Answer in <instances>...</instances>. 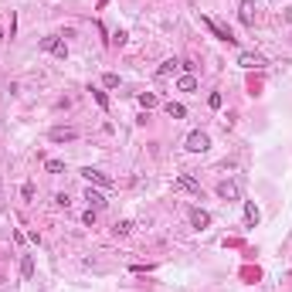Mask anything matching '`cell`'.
Segmentation results:
<instances>
[{
  "instance_id": "cell-1",
  "label": "cell",
  "mask_w": 292,
  "mask_h": 292,
  "mask_svg": "<svg viewBox=\"0 0 292 292\" xmlns=\"http://www.w3.org/2000/svg\"><path fill=\"white\" fill-rule=\"evenodd\" d=\"M200 24H204V27H207V31H211V34H214L217 41H228V44H234V41H238V38L231 34V31H228L224 24H217L214 17H200Z\"/></svg>"
},
{
  "instance_id": "cell-2",
  "label": "cell",
  "mask_w": 292,
  "mask_h": 292,
  "mask_svg": "<svg viewBox=\"0 0 292 292\" xmlns=\"http://www.w3.org/2000/svg\"><path fill=\"white\" fill-rule=\"evenodd\" d=\"M38 48L41 51H51V55H55V58H68V44H65V41H58V38H41L38 41Z\"/></svg>"
},
{
  "instance_id": "cell-3",
  "label": "cell",
  "mask_w": 292,
  "mask_h": 292,
  "mask_svg": "<svg viewBox=\"0 0 292 292\" xmlns=\"http://www.w3.org/2000/svg\"><path fill=\"white\" fill-rule=\"evenodd\" d=\"M187 150H191V153H204V150H211V136L200 133V129H194V133L187 136Z\"/></svg>"
},
{
  "instance_id": "cell-4",
  "label": "cell",
  "mask_w": 292,
  "mask_h": 292,
  "mask_svg": "<svg viewBox=\"0 0 292 292\" xmlns=\"http://www.w3.org/2000/svg\"><path fill=\"white\" fill-rule=\"evenodd\" d=\"M48 139H51V143H75L78 129H72V126H55V129L48 133Z\"/></svg>"
},
{
  "instance_id": "cell-5",
  "label": "cell",
  "mask_w": 292,
  "mask_h": 292,
  "mask_svg": "<svg viewBox=\"0 0 292 292\" xmlns=\"http://www.w3.org/2000/svg\"><path fill=\"white\" fill-rule=\"evenodd\" d=\"M255 0H241V7H238V17H241V24L245 27H255Z\"/></svg>"
},
{
  "instance_id": "cell-6",
  "label": "cell",
  "mask_w": 292,
  "mask_h": 292,
  "mask_svg": "<svg viewBox=\"0 0 292 292\" xmlns=\"http://www.w3.org/2000/svg\"><path fill=\"white\" fill-rule=\"evenodd\" d=\"M82 177H85L89 184H98V187H112V180L102 174V170H96V167H85V170H82Z\"/></svg>"
},
{
  "instance_id": "cell-7",
  "label": "cell",
  "mask_w": 292,
  "mask_h": 292,
  "mask_svg": "<svg viewBox=\"0 0 292 292\" xmlns=\"http://www.w3.org/2000/svg\"><path fill=\"white\" fill-rule=\"evenodd\" d=\"M187 217H191V224H194L197 231H204V228L211 224V214H207V211H200V207H191V211H187Z\"/></svg>"
},
{
  "instance_id": "cell-8",
  "label": "cell",
  "mask_w": 292,
  "mask_h": 292,
  "mask_svg": "<svg viewBox=\"0 0 292 292\" xmlns=\"http://www.w3.org/2000/svg\"><path fill=\"white\" fill-rule=\"evenodd\" d=\"M238 194H241V191H238V184H234V180L217 184V197H221V200H238Z\"/></svg>"
},
{
  "instance_id": "cell-9",
  "label": "cell",
  "mask_w": 292,
  "mask_h": 292,
  "mask_svg": "<svg viewBox=\"0 0 292 292\" xmlns=\"http://www.w3.org/2000/svg\"><path fill=\"white\" fill-rule=\"evenodd\" d=\"M238 65H241V68H262L265 58H262V55H252V51H241V55H238Z\"/></svg>"
},
{
  "instance_id": "cell-10",
  "label": "cell",
  "mask_w": 292,
  "mask_h": 292,
  "mask_svg": "<svg viewBox=\"0 0 292 292\" xmlns=\"http://www.w3.org/2000/svg\"><path fill=\"white\" fill-rule=\"evenodd\" d=\"M258 221H262V211L255 207V200H245V224H248V228H255Z\"/></svg>"
},
{
  "instance_id": "cell-11",
  "label": "cell",
  "mask_w": 292,
  "mask_h": 292,
  "mask_svg": "<svg viewBox=\"0 0 292 292\" xmlns=\"http://www.w3.org/2000/svg\"><path fill=\"white\" fill-rule=\"evenodd\" d=\"M177 68H184V65H180L177 58H167L160 68H156V75H160V78H170V75H177Z\"/></svg>"
},
{
  "instance_id": "cell-12",
  "label": "cell",
  "mask_w": 292,
  "mask_h": 292,
  "mask_svg": "<svg viewBox=\"0 0 292 292\" xmlns=\"http://www.w3.org/2000/svg\"><path fill=\"white\" fill-rule=\"evenodd\" d=\"M177 187H180V191H191V194L200 197V184H197V180H191V177H177Z\"/></svg>"
},
{
  "instance_id": "cell-13",
  "label": "cell",
  "mask_w": 292,
  "mask_h": 292,
  "mask_svg": "<svg viewBox=\"0 0 292 292\" xmlns=\"http://www.w3.org/2000/svg\"><path fill=\"white\" fill-rule=\"evenodd\" d=\"M177 89H180V92H197V78L194 75H180L177 78Z\"/></svg>"
},
{
  "instance_id": "cell-14",
  "label": "cell",
  "mask_w": 292,
  "mask_h": 292,
  "mask_svg": "<svg viewBox=\"0 0 292 292\" xmlns=\"http://www.w3.org/2000/svg\"><path fill=\"white\" fill-rule=\"evenodd\" d=\"M163 112H167L170 119H184V116H187V109H184L180 102H167V105H163Z\"/></svg>"
},
{
  "instance_id": "cell-15",
  "label": "cell",
  "mask_w": 292,
  "mask_h": 292,
  "mask_svg": "<svg viewBox=\"0 0 292 292\" xmlns=\"http://www.w3.org/2000/svg\"><path fill=\"white\" fill-rule=\"evenodd\" d=\"M85 200H89V207H92V211H98V207H102V204H105V197L98 194V191H92V187H89V191H85Z\"/></svg>"
},
{
  "instance_id": "cell-16",
  "label": "cell",
  "mask_w": 292,
  "mask_h": 292,
  "mask_svg": "<svg viewBox=\"0 0 292 292\" xmlns=\"http://www.w3.org/2000/svg\"><path fill=\"white\" fill-rule=\"evenodd\" d=\"M20 275L24 279H34V255H24L20 258Z\"/></svg>"
},
{
  "instance_id": "cell-17",
  "label": "cell",
  "mask_w": 292,
  "mask_h": 292,
  "mask_svg": "<svg viewBox=\"0 0 292 292\" xmlns=\"http://www.w3.org/2000/svg\"><path fill=\"white\" fill-rule=\"evenodd\" d=\"M89 92H92V98H96V102H98V109H105V112H109V96H105L102 89H96V85H92Z\"/></svg>"
},
{
  "instance_id": "cell-18",
  "label": "cell",
  "mask_w": 292,
  "mask_h": 292,
  "mask_svg": "<svg viewBox=\"0 0 292 292\" xmlns=\"http://www.w3.org/2000/svg\"><path fill=\"white\" fill-rule=\"evenodd\" d=\"M139 105H143V109H156V105H160V98H156L153 92H143V96H139Z\"/></svg>"
},
{
  "instance_id": "cell-19",
  "label": "cell",
  "mask_w": 292,
  "mask_h": 292,
  "mask_svg": "<svg viewBox=\"0 0 292 292\" xmlns=\"http://www.w3.org/2000/svg\"><path fill=\"white\" fill-rule=\"evenodd\" d=\"M44 170L48 174H65V163L61 160H44Z\"/></svg>"
},
{
  "instance_id": "cell-20",
  "label": "cell",
  "mask_w": 292,
  "mask_h": 292,
  "mask_svg": "<svg viewBox=\"0 0 292 292\" xmlns=\"http://www.w3.org/2000/svg\"><path fill=\"white\" fill-rule=\"evenodd\" d=\"M102 85H105V89H119V75L116 72H105V75H102Z\"/></svg>"
},
{
  "instance_id": "cell-21",
  "label": "cell",
  "mask_w": 292,
  "mask_h": 292,
  "mask_svg": "<svg viewBox=\"0 0 292 292\" xmlns=\"http://www.w3.org/2000/svg\"><path fill=\"white\" fill-rule=\"evenodd\" d=\"M207 105H211V109H221V105H224V96H221V92H211V96H207Z\"/></svg>"
},
{
  "instance_id": "cell-22",
  "label": "cell",
  "mask_w": 292,
  "mask_h": 292,
  "mask_svg": "<svg viewBox=\"0 0 292 292\" xmlns=\"http://www.w3.org/2000/svg\"><path fill=\"white\" fill-rule=\"evenodd\" d=\"M133 231V221H119L116 224V234H129Z\"/></svg>"
},
{
  "instance_id": "cell-23",
  "label": "cell",
  "mask_w": 292,
  "mask_h": 292,
  "mask_svg": "<svg viewBox=\"0 0 292 292\" xmlns=\"http://www.w3.org/2000/svg\"><path fill=\"white\" fill-rule=\"evenodd\" d=\"M112 44L122 48V44H126V31H116V34H112Z\"/></svg>"
},
{
  "instance_id": "cell-24",
  "label": "cell",
  "mask_w": 292,
  "mask_h": 292,
  "mask_svg": "<svg viewBox=\"0 0 292 292\" xmlns=\"http://www.w3.org/2000/svg\"><path fill=\"white\" fill-rule=\"evenodd\" d=\"M82 221H85V224H89V228H92V224H96V211H92V207H89V211H85V214H82Z\"/></svg>"
},
{
  "instance_id": "cell-25",
  "label": "cell",
  "mask_w": 292,
  "mask_h": 292,
  "mask_svg": "<svg viewBox=\"0 0 292 292\" xmlns=\"http://www.w3.org/2000/svg\"><path fill=\"white\" fill-rule=\"evenodd\" d=\"M20 194H24L27 200H31V197H34V184H24V187H20Z\"/></svg>"
},
{
  "instance_id": "cell-26",
  "label": "cell",
  "mask_w": 292,
  "mask_h": 292,
  "mask_svg": "<svg viewBox=\"0 0 292 292\" xmlns=\"http://www.w3.org/2000/svg\"><path fill=\"white\" fill-rule=\"evenodd\" d=\"M0 41H3V31H0Z\"/></svg>"
}]
</instances>
